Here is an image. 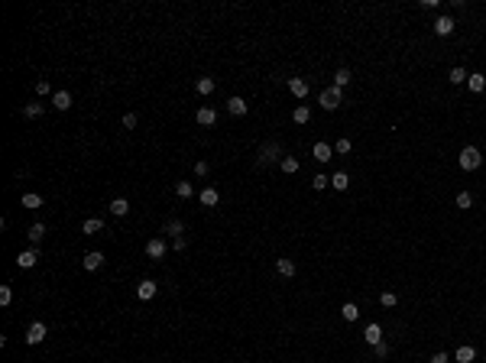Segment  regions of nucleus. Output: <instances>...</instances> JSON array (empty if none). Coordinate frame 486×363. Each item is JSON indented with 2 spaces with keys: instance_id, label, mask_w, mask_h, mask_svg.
Listing matches in <instances>:
<instances>
[{
  "instance_id": "nucleus-1",
  "label": "nucleus",
  "mask_w": 486,
  "mask_h": 363,
  "mask_svg": "<svg viewBox=\"0 0 486 363\" xmlns=\"http://www.w3.org/2000/svg\"><path fill=\"white\" fill-rule=\"evenodd\" d=\"M480 165H483V156H480L477 146H463L460 149V169L463 172H477Z\"/></svg>"
},
{
  "instance_id": "nucleus-2",
  "label": "nucleus",
  "mask_w": 486,
  "mask_h": 363,
  "mask_svg": "<svg viewBox=\"0 0 486 363\" xmlns=\"http://www.w3.org/2000/svg\"><path fill=\"white\" fill-rule=\"evenodd\" d=\"M340 100H344V91H340V88H324L321 91V100H318V104H321L324 110H337L340 107Z\"/></svg>"
},
{
  "instance_id": "nucleus-3",
  "label": "nucleus",
  "mask_w": 486,
  "mask_h": 363,
  "mask_svg": "<svg viewBox=\"0 0 486 363\" xmlns=\"http://www.w3.org/2000/svg\"><path fill=\"white\" fill-rule=\"evenodd\" d=\"M279 156H282V149H279V143H262V149H259V165H269V163H276ZM282 163V159H279Z\"/></svg>"
},
{
  "instance_id": "nucleus-4",
  "label": "nucleus",
  "mask_w": 486,
  "mask_h": 363,
  "mask_svg": "<svg viewBox=\"0 0 486 363\" xmlns=\"http://www.w3.org/2000/svg\"><path fill=\"white\" fill-rule=\"evenodd\" d=\"M46 334H49L46 321H32L30 331H26V344H32V347H36V344H42V340H46Z\"/></svg>"
},
{
  "instance_id": "nucleus-5",
  "label": "nucleus",
  "mask_w": 486,
  "mask_h": 363,
  "mask_svg": "<svg viewBox=\"0 0 486 363\" xmlns=\"http://www.w3.org/2000/svg\"><path fill=\"white\" fill-rule=\"evenodd\" d=\"M156 292H159V286H156L153 279H143V282L136 286V298H139V301H149V298H156Z\"/></svg>"
},
{
  "instance_id": "nucleus-6",
  "label": "nucleus",
  "mask_w": 486,
  "mask_h": 363,
  "mask_svg": "<svg viewBox=\"0 0 486 363\" xmlns=\"http://www.w3.org/2000/svg\"><path fill=\"white\" fill-rule=\"evenodd\" d=\"M165 250H169V247H165V240H162V237H153L146 243V256H149V260H162Z\"/></svg>"
},
{
  "instance_id": "nucleus-7",
  "label": "nucleus",
  "mask_w": 486,
  "mask_h": 363,
  "mask_svg": "<svg viewBox=\"0 0 486 363\" xmlns=\"http://www.w3.org/2000/svg\"><path fill=\"white\" fill-rule=\"evenodd\" d=\"M39 263V250L32 247V250H23V253L16 256V266H20V269H32V266Z\"/></svg>"
},
{
  "instance_id": "nucleus-8",
  "label": "nucleus",
  "mask_w": 486,
  "mask_h": 363,
  "mask_svg": "<svg viewBox=\"0 0 486 363\" xmlns=\"http://www.w3.org/2000/svg\"><path fill=\"white\" fill-rule=\"evenodd\" d=\"M194 120H198L201 127H214V124H217V110H214V107H198Z\"/></svg>"
},
{
  "instance_id": "nucleus-9",
  "label": "nucleus",
  "mask_w": 486,
  "mask_h": 363,
  "mask_svg": "<svg viewBox=\"0 0 486 363\" xmlns=\"http://www.w3.org/2000/svg\"><path fill=\"white\" fill-rule=\"evenodd\" d=\"M81 266H85L88 272H97L100 266H104V253H97V250H94V253H88L85 260H81Z\"/></svg>"
},
{
  "instance_id": "nucleus-10",
  "label": "nucleus",
  "mask_w": 486,
  "mask_h": 363,
  "mask_svg": "<svg viewBox=\"0 0 486 363\" xmlns=\"http://www.w3.org/2000/svg\"><path fill=\"white\" fill-rule=\"evenodd\" d=\"M434 33H438V36H451V33H454V16H438V20H434Z\"/></svg>"
},
{
  "instance_id": "nucleus-11",
  "label": "nucleus",
  "mask_w": 486,
  "mask_h": 363,
  "mask_svg": "<svg viewBox=\"0 0 486 363\" xmlns=\"http://www.w3.org/2000/svg\"><path fill=\"white\" fill-rule=\"evenodd\" d=\"M247 100H243V98H230V100H227V114H233V117H243V114H247Z\"/></svg>"
},
{
  "instance_id": "nucleus-12",
  "label": "nucleus",
  "mask_w": 486,
  "mask_h": 363,
  "mask_svg": "<svg viewBox=\"0 0 486 363\" xmlns=\"http://www.w3.org/2000/svg\"><path fill=\"white\" fill-rule=\"evenodd\" d=\"M110 214H114V217H127V214H130V201H127V198H114V201H110Z\"/></svg>"
},
{
  "instance_id": "nucleus-13",
  "label": "nucleus",
  "mask_w": 486,
  "mask_h": 363,
  "mask_svg": "<svg viewBox=\"0 0 486 363\" xmlns=\"http://www.w3.org/2000/svg\"><path fill=\"white\" fill-rule=\"evenodd\" d=\"M104 231V221L100 217H88L85 224H81V233H88V237H94V233H100Z\"/></svg>"
},
{
  "instance_id": "nucleus-14",
  "label": "nucleus",
  "mask_w": 486,
  "mask_h": 363,
  "mask_svg": "<svg viewBox=\"0 0 486 363\" xmlns=\"http://www.w3.org/2000/svg\"><path fill=\"white\" fill-rule=\"evenodd\" d=\"M52 107L55 110H68L71 107V94L68 91H55L52 94Z\"/></svg>"
},
{
  "instance_id": "nucleus-15",
  "label": "nucleus",
  "mask_w": 486,
  "mask_h": 363,
  "mask_svg": "<svg viewBox=\"0 0 486 363\" xmlns=\"http://www.w3.org/2000/svg\"><path fill=\"white\" fill-rule=\"evenodd\" d=\"M276 272L279 276H286V279H292L295 276V263L289 260V256H282V260H276Z\"/></svg>"
},
{
  "instance_id": "nucleus-16",
  "label": "nucleus",
  "mask_w": 486,
  "mask_h": 363,
  "mask_svg": "<svg viewBox=\"0 0 486 363\" xmlns=\"http://www.w3.org/2000/svg\"><path fill=\"white\" fill-rule=\"evenodd\" d=\"M289 91H292L295 98H305V94H308V81H305V78H289Z\"/></svg>"
},
{
  "instance_id": "nucleus-17",
  "label": "nucleus",
  "mask_w": 486,
  "mask_h": 363,
  "mask_svg": "<svg viewBox=\"0 0 486 363\" xmlns=\"http://www.w3.org/2000/svg\"><path fill=\"white\" fill-rule=\"evenodd\" d=\"M214 78H198V81H194V91L201 94V98H208V94H214Z\"/></svg>"
},
{
  "instance_id": "nucleus-18",
  "label": "nucleus",
  "mask_w": 486,
  "mask_h": 363,
  "mask_svg": "<svg viewBox=\"0 0 486 363\" xmlns=\"http://www.w3.org/2000/svg\"><path fill=\"white\" fill-rule=\"evenodd\" d=\"M217 201H221L217 188H201V204H204V208H217Z\"/></svg>"
},
{
  "instance_id": "nucleus-19",
  "label": "nucleus",
  "mask_w": 486,
  "mask_h": 363,
  "mask_svg": "<svg viewBox=\"0 0 486 363\" xmlns=\"http://www.w3.org/2000/svg\"><path fill=\"white\" fill-rule=\"evenodd\" d=\"M26 237H30V243H32V247H39V243L46 240V224H32Z\"/></svg>"
},
{
  "instance_id": "nucleus-20",
  "label": "nucleus",
  "mask_w": 486,
  "mask_h": 363,
  "mask_svg": "<svg viewBox=\"0 0 486 363\" xmlns=\"http://www.w3.org/2000/svg\"><path fill=\"white\" fill-rule=\"evenodd\" d=\"M363 337H366V344H379V340H383V328L379 325H366V331H363Z\"/></svg>"
},
{
  "instance_id": "nucleus-21",
  "label": "nucleus",
  "mask_w": 486,
  "mask_h": 363,
  "mask_svg": "<svg viewBox=\"0 0 486 363\" xmlns=\"http://www.w3.org/2000/svg\"><path fill=\"white\" fill-rule=\"evenodd\" d=\"M331 188H337V192H347V188H350L347 172H334V175H331Z\"/></svg>"
},
{
  "instance_id": "nucleus-22",
  "label": "nucleus",
  "mask_w": 486,
  "mask_h": 363,
  "mask_svg": "<svg viewBox=\"0 0 486 363\" xmlns=\"http://www.w3.org/2000/svg\"><path fill=\"white\" fill-rule=\"evenodd\" d=\"M457 363H473V360H477V350H473V347H467V344H463V347H457Z\"/></svg>"
},
{
  "instance_id": "nucleus-23",
  "label": "nucleus",
  "mask_w": 486,
  "mask_h": 363,
  "mask_svg": "<svg viewBox=\"0 0 486 363\" xmlns=\"http://www.w3.org/2000/svg\"><path fill=\"white\" fill-rule=\"evenodd\" d=\"M340 318H344V321H356V318H360V308H356V301H347V305L340 308Z\"/></svg>"
},
{
  "instance_id": "nucleus-24",
  "label": "nucleus",
  "mask_w": 486,
  "mask_h": 363,
  "mask_svg": "<svg viewBox=\"0 0 486 363\" xmlns=\"http://www.w3.org/2000/svg\"><path fill=\"white\" fill-rule=\"evenodd\" d=\"M350 68H337V75H334V88H340V91H344V88L350 85Z\"/></svg>"
},
{
  "instance_id": "nucleus-25",
  "label": "nucleus",
  "mask_w": 486,
  "mask_h": 363,
  "mask_svg": "<svg viewBox=\"0 0 486 363\" xmlns=\"http://www.w3.org/2000/svg\"><path fill=\"white\" fill-rule=\"evenodd\" d=\"M467 85H470V91H473V94H480V91H483V88H486V78L480 75V71H473V75L467 78Z\"/></svg>"
},
{
  "instance_id": "nucleus-26",
  "label": "nucleus",
  "mask_w": 486,
  "mask_h": 363,
  "mask_svg": "<svg viewBox=\"0 0 486 363\" xmlns=\"http://www.w3.org/2000/svg\"><path fill=\"white\" fill-rule=\"evenodd\" d=\"M315 159L318 163H331V146L327 143H315Z\"/></svg>"
},
{
  "instance_id": "nucleus-27",
  "label": "nucleus",
  "mask_w": 486,
  "mask_h": 363,
  "mask_svg": "<svg viewBox=\"0 0 486 363\" xmlns=\"http://www.w3.org/2000/svg\"><path fill=\"white\" fill-rule=\"evenodd\" d=\"M282 172H286V175H295V172H298V159H295V156H282Z\"/></svg>"
},
{
  "instance_id": "nucleus-28",
  "label": "nucleus",
  "mask_w": 486,
  "mask_h": 363,
  "mask_svg": "<svg viewBox=\"0 0 486 363\" xmlns=\"http://www.w3.org/2000/svg\"><path fill=\"white\" fill-rule=\"evenodd\" d=\"M467 78H470V71H467V68H451V75H448V81H451V85H463V81H467Z\"/></svg>"
},
{
  "instance_id": "nucleus-29",
  "label": "nucleus",
  "mask_w": 486,
  "mask_h": 363,
  "mask_svg": "<svg viewBox=\"0 0 486 363\" xmlns=\"http://www.w3.org/2000/svg\"><path fill=\"white\" fill-rule=\"evenodd\" d=\"M292 120H295V124H308V120H311V110L301 104V107H295V110H292Z\"/></svg>"
},
{
  "instance_id": "nucleus-30",
  "label": "nucleus",
  "mask_w": 486,
  "mask_h": 363,
  "mask_svg": "<svg viewBox=\"0 0 486 363\" xmlns=\"http://www.w3.org/2000/svg\"><path fill=\"white\" fill-rule=\"evenodd\" d=\"M175 195H178V198H192L194 185H192V182H175Z\"/></svg>"
},
{
  "instance_id": "nucleus-31",
  "label": "nucleus",
  "mask_w": 486,
  "mask_h": 363,
  "mask_svg": "<svg viewBox=\"0 0 486 363\" xmlns=\"http://www.w3.org/2000/svg\"><path fill=\"white\" fill-rule=\"evenodd\" d=\"M42 110H46V104H26V107H23V117L36 120V117H42Z\"/></svg>"
},
{
  "instance_id": "nucleus-32",
  "label": "nucleus",
  "mask_w": 486,
  "mask_h": 363,
  "mask_svg": "<svg viewBox=\"0 0 486 363\" xmlns=\"http://www.w3.org/2000/svg\"><path fill=\"white\" fill-rule=\"evenodd\" d=\"M457 208H460V211L473 208V195L470 192H457Z\"/></svg>"
},
{
  "instance_id": "nucleus-33",
  "label": "nucleus",
  "mask_w": 486,
  "mask_h": 363,
  "mask_svg": "<svg viewBox=\"0 0 486 363\" xmlns=\"http://www.w3.org/2000/svg\"><path fill=\"white\" fill-rule=\"evenodd\" d=\"M39 204H42V198H39L36 192H30V195H23V208H30V211H36Z\"/></svg>"
},
{
  "instance_id": "nucleus-34",
  "label": "nucleus",
  "mask_w": 486,
  "mask_h": 363,
  "mask_svg": "<svg viewBox=\"0 0 486 363\" xmlns=\"http://www.w3.org/2000/svg\"><path fill=\"white\" fill-rule=\"evenodd\" d=\"M182 231H185L182 221H169V224H165V233H172V237H182Z\"/></svg>"
},
{
  "instance_id": "nucleus-35",
  "label": "nucleus",
  "mask_w": 486,
  "mask_h": 363,
  "mask_svg": "<svg viewBox=\"0 0 486 363\" xmlns=\"http://www.w3.org/2000/svg\"><path fill=\"white\" fill-rule=\"evenodd\" d=\"M311 185H315L318 192H324V188L331 185V178H327V175H315V178H311Z\"/></svg>"
},
{
  "instance_id": "nucleus-36",
  "label": "nucleus",
  "mask_w": 486,
  "mask_h": 363,
  "mask_svg": "<svg viewBox=\"0 0 486 363\" xmlns=\"http://www.w3.org/2000/svg\"><path fill=\"white\" fill-rule=\"evenodd\" d=\"M13 301V289L10 286H0V305H10Z\"/></svg>"
},
{
  "instance_id": "nucleus-37",
  "label": "nucleus",
  "mask_w": 486,
  "mask_h": 363,
  "mask_svg": "<svg viewBox=\"0 0 486 363\" xmlns=\"http://www.w3.org/2000/svg\"><path fill=\"white\" fill-rule=\"evenodd\" d=\"M379 301H383L386 308H392L395 301H399V295H395V292H383V295H379Z\"/></svg>"
},
{
  "instance_id": "nucleus-38",
  "label": "nucleus",
  "mask_w": 486,
  "mask_h": 363,
  "mask_svg": "<svg viewBox=\"0 0 486 363\" xmlns=\"http://www.w3.org/2000/svg\"><path fill=\"white\" fill-rule=\"evenodd\" d=\"M334 153L347 156V153H350V139H347V136H344V139H337V146H334Z\"/></svg>"
},
{
  "instance_id": "nucleus-39",
  "label": "nucleus",
  "mask_w": 486,
  "mask_h": 363,
  "mask_svg": "<svg viewBox=\"0 0 486 363\" xmlns=\"http://www.w3.org/2000/svg\"><path fill=\"white\" fill-rule=\"evenodd\" d=\"M208 169H211V165L204 163V159H198V163H194V175H198V178H204V175H208Z\"/></svg>"
},
{
  "instance_id": "nucleus-40",
  "label": "nucleus",
  "mask_w": 486,
  "mask_h": 363,
  "mask_svg": "<svg viewBox=\"0 0 486 363\" xmlns=\"http://www.w3.org/2000/svg\"><path fill=\"white\" fill-rule=\"evenodd\" d=\"M49 91H52V85H49V78H42V81H36V94H42V98H46Z\"/></svg>"
},
{
  "instance_id": "nucleus-41",
  "label": "nucleus",
  "mask_w": 486,
  "mask_h": 363,
  "mask_svg": "<svg viewBox=\"0 0 486 363\" xmlns=\"http://www.w3.org/2000/svg\"><path fill=\"white\" fill-rule=\"evenodd\" d=\"M373 354H376V357H386V354H389V344H386V340H379V344H373Z\"/></svg>"
},
{
  "instance_id": "nucleus-42",
  "label": "nucleus",
  "mask_w": 486,
  "mask_h": 363,
  "mask_svg": "<svg viewBox=\"0 0 486 363\" xmlns=\"http://www.w3.org/2000/svg\"><path fill=\"white\" fill-rule=\"evenodd\" d=\"M136 127V114H124V130H133Z\"/></svg>"
},
{
  "instance_id": "nucleus-43",
  "label": "nucleus",
  "mask_w": 486,
  "mask_h": 363,
  "mask_svg": "<svg viewBox=\"0 0 486 363\" xmlns=\"http://www.w3.org/2000/svg\"><path fill=\"white\" fill-rule=\"evenodd\" d=\"M431 363H448V354H444V350H438V354L431 357Z\"/></svg>"
},
{
  "instance_id": "nucleus-44",
  "label": "nucleus",
  "mask_w": 486,
  "mask_h": 363,
  "mask_svg": "<svg viewBox=\"0 0 486 363\" xmlns=\"http://www.w3.org/2000/svg\"><path fill=\"white\" fill-rule=\"evenodd\" d=\"M172 247H175V250H185V237H172Z\"/></svg>"
}]
</instances>
